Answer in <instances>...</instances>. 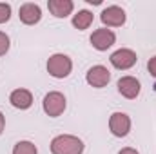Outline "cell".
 <instances>
[{"label": "cell", "instance_id": "6da1fadb", "mask_svg": "<svg viewBox=\"0 0 156 154\" xmlns=\"http://www.w3.org/2000/svg\"><path fill=\"white\" fill-rule=\"evenodd\" d=\"M51 152L53 154H82L83 142L73 134H58L51 140Z\"/></svg>", "mask_w": 156, "mask_h": 154}, {"label": "cell", "instance_id": "7a4b0ae2", "mask_svg": "<svg viewBox=\"0 0 156 154\" xmlns=\"http://www.w3.org/2000/svg\"><path fill=\"white\" fill-rule=\"evenodd\" d=\"M73 71V60L64 53H55L47 60V73L53 78H67Z\"/></svg>", "mask_w": 156, "mask_h": 154}, {"label": "cell", "instance_id": "3957f363", "mask_svg": "<svg viewBox=\"0 0 156 154\" xmlns=\"http://www.w3.org/2000/svg\"><path fill=\"white\" fill-rule=\"evenodd\" d=\"M42 107H44V113L51 118H58L66 111L67 107V102H66V96L58 91H51L44 96V102H42Z\"/></svg>", "mask_w": 156, "mask_h": 154}, {"label": "cell", "instance_id": "277c9868", "mask_svg": "<svg viewBox=\"0 0 156 154\" xmlns=\"http://www.w3.org/2000/svg\"><path fill=\"white\" fill-rule=\"evenodd\" d=\"M89 42H91V45H93L96 51H107L109 47L115 45V42H116V35H115L111 29H107V27H100V29L93 31V35H91Z\"/></svg>", "mask_w": 156, "mask_h": 154}, {"label": "cell", "instance_id": "5b68a950", "mask_svg": "<svg viewBox=\"0 0 156 154\" xmlns=\"http://www.w3.org/2000/svg\"><path fill=\"white\" fill-rule=\"evenodd\" d=\"M109 60H111L113 67H116L120 71H127V69H131V67L138 62V56H136V53H134L133 49L122 47V49H118V51H115V53L111 54Z\"/></svg>", "mask_w": 156, "mask_h": 154}, {"label": "cell", "instance_id": "8992f818", "mask_svg": "<svg viewBox=\"0 0 156 154\" xmlns=\"http://www.w3.org/2000/svg\"><path fill=\"white\" fill-rule=\"evenodd\" d=\"M125 11L120 5H107L102 13H100V20L104 26L107 27H122L125 24Z\"/></svg>", "mask_w": 156, "mask_h": 154}, {"label": "cell", "instance_id": "52a82bcc", "mask_svg": "<svg viewBox=\"0 0 156 154\" xmlns=\"http://www.w3.org/2000/svg\"><path fill=\"white\" fill-rule=\"evenodd\" d=\"M109 131L116 138H125L131 131V118L125 113H113L109 118Z\"/></svg>", "mask_w": 156, "mask_h": 154}, {"label": "cell", "instance_id": "ba28073f", "mask_svg": "<svg viewBox=\"0 0 156 154\" xmlns=\"http://www.w3.org/2000/svg\"><path fill=\"white\" fill-rule=\"evenodd\" d=\"M85 80L91 87H96V89H102L105 87L109 82H111V71L104 65H93L87 75H85Z\"/></svg>", "mask_w": 156, "mask_h": 154}, {"label": "cell", "instance_id": "9c48e42d", "mask_svg": "<svg viewBox=\"0 0 156 154\" xmlns=\"http://www.w3.org/2000/svg\"><path fill=\"white\" fill-rule=\"evenodd\" d=\"M116 87H118V93H120L123 98H127V100L138 98V94H140V91H142L140 82L134 76H122L118 80Z\"/></svg>", "mask_w": 156, "mask_h": 154}, {"label": "cell", "instance_id": "30bf717a", "mask_svg": "<svg viewBox=\"0 0 156 154\" xmlns=\"http://www.w3.org/2000/svg\"><path fill=\"white\" fill-rule=\"evenodd\" d=\"M18 16H20V22H22V24H26V26H35V24H38L40 18H42V9H40L38 4L26 2V4L20 5Z\"/></svg>", "mask_w": 156, "mask_h": 154}, {"label": "cell", "instance_id": "8fae6325", "mask_svg": "<svg viewBox=\"0 0 156 154\" xmlns=\"http://www.w3.org/2000/svg\"><path fill=\"white\" fill-rule=\"evenodd\" d=\"M9 102L15 109H20V111H26L33 105V94L31 91L27 89H15L11 94H9Z\"/></svg>", "mask_w": 156, "mask_h": 154}, {"label": "cell", "instance_id": "7c38bea8", "mask_svg": "<svg viewBox=\"0 0 156 154\" xmlns=\"http://www.w3.org/2000/svg\"><path fill=\"white\" fill-rule=\"evenodd\" d=\"M47 9L55 18H66L73 13L75 4H73V0H49Z\"/></svg>", "mask_w": 156, "mask_h": 154}, {"label": "cell", "instance_id": "4fadbf2b", "mask_svg": "<svg viewBox=\"0 0 156 154\" xmlns=\"http://www.w3.org/2000/svg\"><path fill=\"white\" fill-rule=\"evenodd\" d=\"M93 20H94V15L91 11H87V9H82V11H78L76 15H73V26L76 27L78 31L87 29L93 24Z\"/></svg>", "mask_w": 156, "mask_h": 154}, {"label": "cell", "instance_id": "5bb4252c", "mask_svg": "<svg viewBox=\"0 0 156 154\" xmlns=\"http://www.w3.org/2000/svg\"><path fill=\"white\" fill-rule=\"evenodd\" d=\"M13 154H38V149L33 142L29 140H22L13 147Z\"/></svg>", "mask_w": 156, "mask_h": 154}, {"label": "cell", "instance_id": "9a60e30c", "mask_svg": "<svg viewBox=\"0 0 156 154\" xmlns=\"http://www.w3.org/2000/svg\"><path fill=\"white\" fill-rule=\"evenodd\" d=\"M11 18V5L5 2H0V24H5Z\"/></svg>", "mask_w": 156, "mask_h": 154}, {"label": "cell", "instance_id": "2e32d148", "mask_svg": "<svg viewBox=\"0 0 156 154\" xmlns=\"http://www.w3.org/2000/svg\"><path fill=\"white\" fill-rule=\"evenodd\" d=\"M9 45H11L9 37H7L4 31H0V56H4V54L9 51Z\"/></svg>", "mask_w": 156, "mask_h": 154}, {"label": "cell", "instance_id": "e0dca14e", "mask_svg": "<svg viewBox=\"0 0 156 154\" xmlns=\"http://www.w3.org/2000/svg\"><path fill=\"white\" fill-rule=\"evenodd\" d=\"M147 71L151 73V76L156 78V56H153V58L147 62Z\"/></svg>", "mask_w": 156, "mask_h": 154}, {"label": "cell", "instance_id": "ac0fdd59", "mask_svg": "<svg viewBox=\"0 0 156 154\" xmlns=\"http://www.w3.org/2000/svg\"><path fill=\"white\" fill-rule=\"evenodd\" d=\"M118 154H140V152L136 149H133V147H125V149H122Z\"/></svg>", "mask_w": 156, "mask_h": 154}, {"label": "cell", "instance_id": "d6986e66", "mask_svg": "<svg viewBox=\"0 0 156 154\" xmlns=\"http://www.w3.org/2000/svg\"><path fill=\"white\" fill-rule=\"evenodd\" d=\"M4 127H5V116L2 114V111H0V134L4 132Z\"/></svg>", "mask_w": 156, "mask_h": 154}]
</instances>
